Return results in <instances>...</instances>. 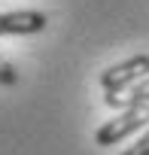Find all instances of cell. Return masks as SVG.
I'll return each instance as SVG.
<instances>
[{
  "mask_svg": "<svg viewBox=\"0 0 149 155\" xmlns=\"http://www.w3.org/2000/svg\"><path fill=\"white\" fill-rule=\"evenodd\" d=\"M149 128V107H131V110H122L116 119L104 122L98 131H94V143L98 146H113V143H122L128 140L131 134Z\"/></svg>",
  "mask_w": 149,
  "mask_h": 155,
  "instance_id": "cell-1",
  "label": "cell"
},
{
  "mask_svg": "<svg viewBox=\"0 0 149 155\" xmlns=\"http://www.w3.org/2000/svg\"><path fill=\"white\" fill-rule=\"evenodd\" d=\"M146 76H149V55H134L101 73V88L107 94H119V91H128L131 85H137L140 79H146Z\"/></svg>",
  "mask_w": 149,
  "mask_h": 155,
  "instance_id": "cell-2",
  "label": "cell"
},
{
  "mask_svg": "<svg viewBox=\"0 0 149 155\" xmlns=\"http://www.w3.org/2000/svg\"><path fill=\"white\" fill-rule=\"evenodd\" d=\"M49 18L40 9H12V12H0V37H22V34H40L46 31Z\"/></svg>",
  "mask_w": 149,
  "mask_h": 155,
  "instance_id": "cell-3",
  "label": "cell"
},
{
  "mask_svg": "<svg viewBox=\"0 0 149 155\" xmlns=\"http://www.w3.org/2000/svg\"><path fill=\"white\" fill-rule=\"evenodd\" d=\"M107 107L113 110H131V107H149V76L140 79L137 85H131L128 91H119V94H104Z\"/></svg>",
  "mask_w": 149,
  "mask_h": 155,
  "instance_id": "cell-4",
  "label": "cell"
},
{
  "mask_svg": "<svg viewBox=\"0 0 149 155\" xmlns=\"http://www.w3.org/2000/svg\"><path fill=\"white\" fill-rule=\"evenodd\" d=\"M0 85H6V88L18 85V70L6 55H0Z\"/></svg>",
  "mask_w": 149,
  "mask_h": 155,
  "instance_id": "cell-5",
  "label": "cell"
},
{
  "mask_svg": "<svg viewBox=\"0 0 149 155\" xmlns=\"http://www.w3.org/2000/svg\"><path fill=\"white\" fill-rule=\"evenodd\" d=\"M122 155H149V128H146V131L137 137V143H134V146H128Z\"/></svg>",
  "mask_w": 149,
  "mask_h": 155,
  "instance_id": "cell-6",
  "label": "cell"
}]
</instances>
